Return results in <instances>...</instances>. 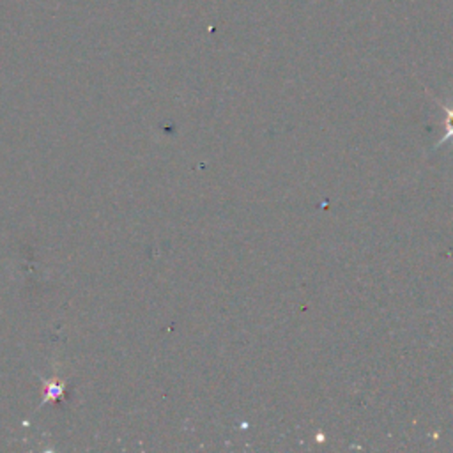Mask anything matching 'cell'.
Segmentation results:
<instances>
[{
    "label": "cell",
    "mask_w": 453,
    "mask_h": 453,
    "mask_svg": "<svg viewBox=\"0 0 453 453\" xmlns=\"http://www.w3.org/2000/svg\"><path fill=\"white\" fill-rule=\"evenodd\" d=\"M434 101H435V103L442 108V111L446 113V119H444V129H446V133H444V136L441 138V142H437V143L434 145V149H439V147H442V145L448 143V142L453 143V106H446V104L439 103L435 97H434Z\"/></svg>",
    "instance_id": "obj_1"
}]
</instances>
